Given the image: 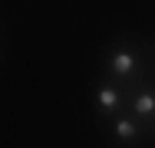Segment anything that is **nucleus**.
Listing matches in <instances>:
<instances>
[{"label": "nucleus", "mask_w": 155, "mask_h": 148, "mask_svg": "<svg viewBox=\"0 0 155 148\" xmlns=\"http://www.w3.org/2000/svg\"><path fill=\"white\" fill-rule=\"evenodd\" d=\"M112 69H116L119 76H129V72L135 69V56H132V53H116V59H112Z\"/></svg>", "instance_id": "obj_1"}, {"label": "nucleus", "mask_w": 155, "mask_h": 148, "mask_svg": "<svg viewBox=\"0 0 155 148\" xmlns=\"http://www.w3.org/2000/svg\"><path fill=\"white\" fill-rule=\"evenodd\" d=\"M135 112H139V115H152L155 112V95L152 92H142V95L135 99Z\"/></svg>", "instance_id": "obj_2"}, {"label": "nucleus", "mask_w": 155, "mask_h": 148, "mask_svg": "<svg viewBox=\"0 0 155 148\" xmlns=\"http://www.w3.org/2000/svg\"><path fill=\"white\" fill-rule=\"evenodd\" d=\"M116 135H119V138H132V135H135V125H132L129 118H119V122H116Z\"/></svg>", "instance_id": "obj_4"}, {"label": "nucleus", "mask_w": 155, "mask_h": 148, "mask_svg": "<svg viewBox=\"0 0 155 148\" xmlns=\"http://www.w3.org/2000/svg\"><path fill=\"white\" fill-rule=\"evenodd\" d=\"M99 105H102V109H116V105H119V92H116V89H99Z\"/></svg>", "instance_id": "obj_3"}]
</instances>
